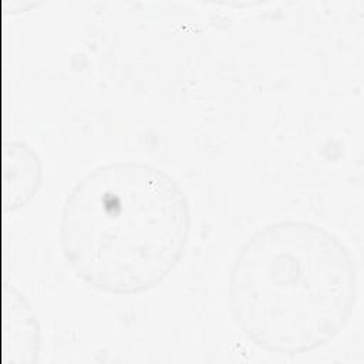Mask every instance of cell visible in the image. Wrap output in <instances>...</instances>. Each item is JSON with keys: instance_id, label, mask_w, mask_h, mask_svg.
Segmentation results:
<instances>
[{"instance_id": "6da1fadb", "label": "cell", "mask_w": 364, "mask_h": 364, "mask_svg": "<svg viewBox=\"0 0 364 364\" xmlns=\"http://www.w3.org/2000/svg\"><path fill=\"white\" fill-rule=\"evenodd\" d=\"M191 206L166 171L139 161L101 164L67 193L60 245L74 274L97 291L144 293L181 262Z\"/></svg>"}, {"instance_id": "7a4b0ae2", "label": "cell", "mask_w": 364, "mask_h": 364, "mask_svg": "<svg viewBox=\"0 0 364 364\" xmlns=\"http://www.w3.org/2000/svg\"><path fill=\"white\" fill-rule=\"evenodd\" d=\"M357 299L353 253L309 220L263 225L242 243L230 267L232 318L267 353L293 355L328 344L348 324Z\"/></svg>"}, {"instance_id": "3957f363", "label": "cell", "mask_w": 364, "mask_h": 364, "mask_svg": "<svg viewBox=\"0 0 364 364\" xmlns=\"http://www.w3.org/2000/svg\"><path fill=\"white\" fill-rule=\"evenodd\" d=\"M10 198L11 209L27 205L37 193L43 182V162L38 154L26 142H11L10 158Z\"/></svg>"}, {"instance_id": "277c9868", "label": "cell", "mask_w": 364, "mask_h": 364, "mask_svg": "<svg viewBox=\"0 0 364 364\" xmlns=\"http://www.w3.org/2000/svg\"><path fill=\"white\" fill-rule=\"evenodd\" d=\"M41 333L34 310L26 297L11 289V358L36 361L40 353Z\"/></svg>"}]
</instances>
